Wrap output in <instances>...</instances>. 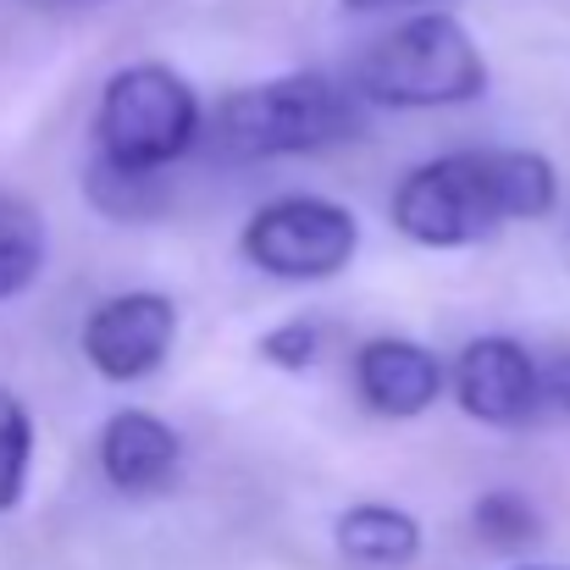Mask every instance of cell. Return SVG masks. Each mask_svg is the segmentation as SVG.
<instances>
[{"mask_svg": "<svg viewBox=\"0 0 570 570\" xmlns=\"http://www.w3.org/2000/svg\"><path fill=\"white\" fill-rule=\"evenodd\" d=\"M454 399L482 426H527L549 404L543 366L532 361V350L515 338H499V333L471 338L454 355Z\"/></svg>", "mask_w": 570, "mask_h": 570, "instance_id": "7", "label": "cell"}, {"mask_svg": "<svg viewBox=\"0 0 570 570\" xmlns=\"http://www.w3.org/2000/svg\"><path fill=\"white\" fill-rule=\"evenodd\" d=\"M238 249L255 272L283 277V283H327L338 277L355 249H361V222L350 205L327 199V194H283L266 199L244 233Z\"/></svg>", "mask_w": 570, "mask_h": 570, "instance_id": "5", "label": "cell"}, {"mask_svg": "<svg viewBox=\"0 0 570 570\" xmlns=\"http://www.w3.org/2000/svg\"><path fill=\"white\" fill-rule=\"evenodd\" d=\"M443 382H449L443 377V361L426 344H410V338H372L355 355V393L382 421L426 415L438 404Z\"/></svg>", "mask_w": 570, "mask_h": 570, "instance_id": "8", "label": "cell"}, {"mask_svg": "<svg viewBox=\"0 0 570 570\" xmlns=\"http://www.w3.org/2000/svg\"><path fill=\"white\" fill-rule=\"evenodd\" d=\"M350 11H377V6H415V0H344Z\"/></svg>", "mask_w": 570, "mask_h": 570, "instance_id": "17", "label": "cell"}, {"mask_svg": "<svg viewBox=\"0 0 570 570\" xmlns=\"http://www.w3.org/2000/svg\"><path fill=\"white\" fill-rule=\"evenodd\" d=\"M199 95L194 83L167 61H134L117 67L100 89L95 111V145L106 161L134 173H167L184 161L199 139Z\"/></svg>", "mask_w": 570, "mask_h": 570, "instance_id": "4", "label": "cell"}, {"mask_svg": "<svg viewBox=\"0 0 570 570\" xmlns=\"http://www.w3.org/2000/svg\"><path fill=\"white\" fill-rule=\"evenodd\" d=\"M33 471V415L17 393L0 387V515L22 504Z\"/></svg>", "mask_w": 570, "mask_h": 570, "instance_id": "14", "label": "cell"}, {"mask_svg": "<svg viewBox=\"0 0 570 570\" xmlns=\"http://www.w3.org/2000/svg\"><path fill=\"white\" fill-rule=\"evenodd\" d=\"M184 460V438L156 410H117L100 426V476L117 493H156L173 482Z\"/></svg>", "mask_w": 570, "mask_h": 570, "instance_id": "9", "label": "cell"}, {"mask_svg": "<svg viewBox=\"0 0 570 570\" xmlns=\"http://www.w3.org/2000/svg\"><path fill=\"white\" fill-rule=\"evenodd\" d=\"M83 194L100 216H117V222H145V216H161V205H167V189L156 184V173H134V167H117L106 156L89 167Z\"/></svg>", "mask_w": 570, "mask_h": 570, "instance_id": "12", "label": "cell"}, {"mask_svg": "<svg viewBox=\"0 0 570 570\" xmlns=\"http://www.w3.org/2000/svg\"><path fill=\"white\" fill-rule=\"evenodd\" d=\"M421 521L399 504H350L338 521H333V549L350 560V566H372V570H404L421 560Z\"/></svg>", "mask_w": 570, "mask_h": 570, "instance_id": "10", "label": "cell"}, {"mask_svg": "<svg viewBox=\"0 0 570 570\" xmlns=\"http://www.w3.org/2000/svg\"><path fill=\"white\" fill-rule=\"evenodd\" d=\"M178 338V305L156 288H128L83 316V361L106 382H145L161 372Z\"/></svg>", "mask_w": 570, "mask_h": 570, "instance_id": "6", "label": "cell"}, {"mask_svg": "<svg viewBox=\"0 0 570 570\" xmlns=\"http://www.w3.org/2000/svg\"><path fill=\"white\" fill-rule=\"evenodd\" d=\"M261 361L277 366V372H311L322 361V327L311 316H294V322H277L261 344Z\"/></svg>", "mask_w": 570, "mask_h": 570, "instance_id": "15", "label": "cell"}, {"mask_svg": "<svg viewBox=\"0 0 570 570\" xmlns=\"http://www.w3.org/2000/svg\"><path fill=\"white\" fill-rule=\"evenodd\" d=\"M45 249H50V233H45V216L33 199L0 189V305L28 294L45 272Z\"/></svg>", "mask_w": 570, "mask_h": 570, "instance_id": "11", "label": "cell"}, {"mask_svg": "<svg viewBox=\"0 0 570 570\" xmlns=\"http://www.w3.org/2000/svg\"><path fill=\"white\" fill-rule=\"evenodd\" d=\"M543 399H549V410L570 415V350L543 361Z\"/></svg>", "mask_w": 570, "mask_h": 570, "instance_id": "16", "label": "cell"}, {"mask_svg": "<svg viewBox=\"0 0 570 570\" xmlns=\"http://www.w3.org/2000/svg\"><path fill=\"white\" fill-rule=\"evenodd\" d=\"M355 89L377 111H432V106H465L488 89V61L476 39L443 17H410L387 28L355 67Z\"/></svg>", "mask_w": 570, "mask_h": 570, "instance_id": "3", "label": "cell"}, {"mask_svg": "<svg viewBox=\"0 0 570 570\" xmlns=\"http://www.w3.org/2000/svg\"><path fill=\"white\" fill-rule=\"evenodd\" d=\"M515 570H549V566H515Z\"/></svg>", "mask_w": 570, "mask_h": 570, "instance_id": "18", "label": "cell"}, {"mask_svg": "<svg viewBox=\"0 0 570 570\" xmlns=\"http://www.w3.org/2000/svg\"><path fill=\"white\" fill-rule=\"evenodd\" d=\"M471 532L499 549V554H521L543 538V510L527 499V493H510V488H493L471 504Z\"/></svg>", "mask_w": 570, "mask_h": 570, "instance_id": "13", "label": "cell"}, {"mask_svg": "<svg viewBox=\"0 0 570 570\" xmlns=\"http://www.w3.org/2000/svg\"><path fill=\"white\" fill-rule=\"evenodd\" d=\"M366 128V95L333 83L327 72H283L233 89L216 111V150L233 161L311 156L355 139Z\"/></svg>", "mask_w": 570, "mask_h": 570, "instance_id": "2", "label": "cell"}, {"mask_svg": "<svg viewBox=\"0 0 570 570\" xmlns=\"http://www.w3.org/2000/svg\"><path fill=\"white\" fill-rule=\"evenodd\" d=\"M560 205V173L538 150H454L399 178L393 227L421 249H465L510 222H543Z\"/></svg>", "mask_w": 570, "mask_h": 570, "instance_id": "1", "label": "cell"}]
</instances>
